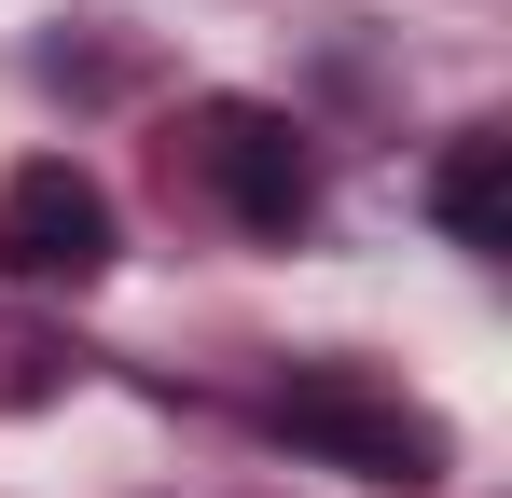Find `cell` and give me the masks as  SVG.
<instances>
[{
	"instance_id": "obj_1",
	"label": "cell",
	"mask_w": 512,
	"mask_h": 498,
	"mask_svg": "<svg viewBox=\"0 0 512 498\" xmlns=\"http://www.w3.org/2000/svg\"><path fill=\"white\" fill-rule=\"evenodd\" d=\"M263 429L291 443V457H319V471H360V485H443V415L402 402L388 374H360V360H305V374H277V402Z\"/></svg>"
},
{
	"instance_id": "obj_2",
	"label": "cell",
	"mask_w": 512,
	"mask_h": 498,
	"mask_svg": "<svg viewBox=\"0 0 512 498\" xmlns=\"http://www.w3.org/2000/svg\"><path fill=\"white\" fill-rule=\"evenodd\" d=\"M180 153L222 194L236 236H305V222H319V153H305V125H291L277 97H208V111L180 125Z\"/></svg>"
},
{
	"instance_id": "obj_3",
	"label": "cell",
	"mask_w": 512,
	"mask_h": 498,
	"mask_svg": "<svg viewBox=\"0 0 512 498\" xmlns=\"http://www.w3.org/2000/svg\"><path fill=\"white\" fill-rule=\"evenodd\" d=\"M0 263L42 277V291H84L97 263H111V194H97L70 153H28L0 180Z\"/></svg>"
},
{
	"instance_id": "obj_4",
	"label": "cell",
	"mask_w": 512,
	"mask_h": 498,
	"mask_svg": "<svg viewBox=\"0 0 512 498\" xmlns=\"http://www.w3.org/2000/svg\"><path fill=\"white\" fill-rule=\"evenodd\" d=\"M429 222H443L457 249H485V263L512 249V139H499V125H471L457 153L429 166Z\"/></svg>"
}]
</instances>
